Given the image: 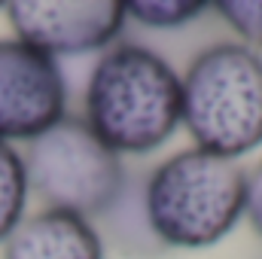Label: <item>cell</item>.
Returning <instances> with one entry per match:
<instances>
[{
	"label": "cell",
	"instance_id": "1",
	"mask_svg": "<svg viewBox=\"0 0 262 259\" xmlns=\"http://www.w3.org/2000/svg\"><path fill=\"white\" fill-rule=\"evenodd\" d=\"M85 122L116 156L149 153L183 122L180 76L143 46H116L92 70Z\"/></svg>",
	"mask_w": 262,
	"mask_h": 259
},
{
	"label": "cell",
	"instance_id": "2",
	"mask_svg": "<svg viewBox=\"0 0 262 259\" xmlns=\"http://www.w3.org/2000/svg\"><path fill=\"white\" fill-rule=\"evenodd\" d=\"M247 171L204 149H183L146 180L143 210L152 235L171 247H210L244 213Z\"/></svg>",
	"mask_w": 262,
	"mask_h": 259
},
{
	"label": "cell",
	"instance_id": "3",
	"mask_svg": "<svg viewBox=\"0 0 262 259\" xmlns=\"http://www.w3.org/2000/svg\"><path fill=\"white\" fill-rule=\"evenodd\" d=\"M195 149L238 159L262 143V58L244 43L204 49L180 79Z\"/></svg>",
	"mask_w": 262,
	"mask_h": 259
},
{
	"label": "cell",
	"instance_id": "4",
	"mask_svg": "<svg viewBox=\"0 0 262 259\" xmlns=\"http://www.w3.org/2000/svg\"><path fill=\"white\" fill-rule=\"evenodd\" d=\"M21 162L28 189L52 210H70L85 220L107 213L125 189L119 156L79 116H64L58 125L28 140Z\"/></svg>",
	"mask_w": 262,
	"mask_h": 259
},
{
	"label": "cell",
	"instance_id": "5",
	"mask_svg": "<svg viewBox=\"0 0 262 259\" xmlns=\"http://www.w3.org/2000/svg\"><path fill=\"white\" fill-rule=\"evenodd\" d=\"M61 67L46 52L0 40V140H34L64 119Z\"/></svg>",
	"mask_w": 262,
	"mask_h": 259
},
{
	"label": "cell",
	"instance_id": "6",
	"mask_svg": "<svg viewBox=\"0 0 262 259\" xmlns=\"http://www.w3.org/2000/svg\"><path fill=\"white\" fill-rule=\"evenodd\" d=\"M15 40L55 55H79L107 46L125 28L119 0H12L3 6Z\"/></svg>",
	"mask_w": 262,
	"mask_h": 259
},
{
	"label": "cell",
	"instance_id": "7",
	"mask_svg": "<svg viewBox=\"0 0 262 259\" xmlns=\"http://www.w3.org/2000/svg\"><path fill=\"white\" fill-rule=\"evenodd\" d=\"M3 259H104V244L85 217L49 207L18 223Z\"/></svg>",
	"mask_w": 262,
	"mask_h": 259
},
{
	"label": "cell",
	"instance_id": "8",
	"mask_svg": "<svg viewBox=\"0 0 262 259\" xmlns=\"http://www.w3.org/2000/svg\"><path fill=\"white\" fill-rule=\"evenodd\" d=\"M25 201H28L25 162L6 140H0V241H6L18 229L25 217Z\"/></svg>",
	"mask_w": 262,
	"mask_h": 259
},
{
	"label": "cell",
	"instance_id": "9",
	"mask_svg": "<svg viewBox=\"0 0 262 259\" xmlns=\"http://www.w3.org/2000/svg\"><path fill=\"white\" fill-rule=\"evenodd\" d=\"M128 18H137L140 25L149 28H180L186 21H195L204 12L201 0H134L125 3Z\"/></svg>",
	"mask_w": 262,
	"mask_h": 259
},
{
	"label": "cell",
	"instance_id": "10",
	"mask_svg": "<svg viewBox=\"0 0 262 259\" xmlns=\"http://www.w3.org/2000/svg\"><path fill=\"white\" fill-rule=\"evenodd\" d=\"M216 12L250 46H262V0H220Z\"/></svg>",
	"mask_w": 262,
	"mask_h": 259
},
{
	"label": "cell",
	"instance_id": "11",
	"mask_svg": "<svg viewBox=\"0 0 262 259\" xmlns=\"http://www.w3.org/2000/svg\"><path fill=\"white\" fill-rule=\"evenodd\" d=\"M244 213L250 220V226L262 235V162L247 174V201H244Z\"/></svg>",
	"mask_w": 262,
	"mask_h": 259
}]
</instances>
